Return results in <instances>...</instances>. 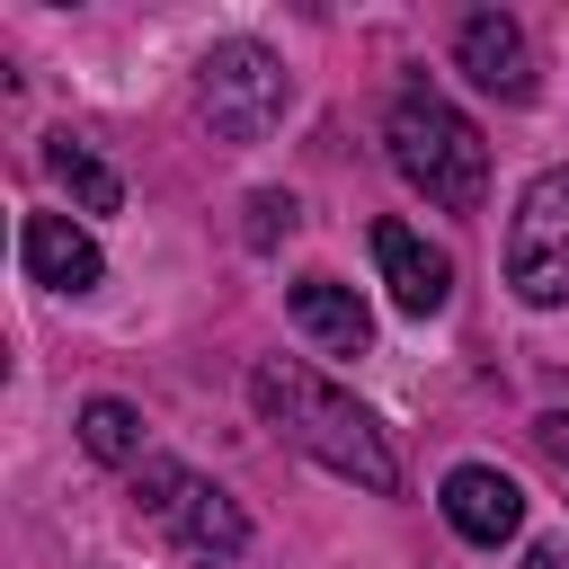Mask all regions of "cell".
<instances>
[{"label": "cell", "instance_id": "cell-9", "mask_svg": "<svg viewBox=\"0 0 569 569\" xmlns=\"http://www.w3.org/2000/svg\"><path fill=\"white\" fill-rule=\"evenodd\" d=\"M18 258H27V276H36V284H53V293H89V284L107 276L98 240H89L71 213H27V231H18Z\"/></svg>", "mask_w": 569, "mask_h": 569}, {"label": "cell", "instance_id": "cell-11", "mask_svg": "<svg viewBox=\"0 0 569 569\" xmlns=\"http://www.w3.org/2000/svg\"><path fill=\"white\" fill-rule=\"evenodd\" d=\"M44 169H53V187H71V204H80V213H116V204H124V178H116L89 142H71V133H53V142H44Z\"/></svg>", "mask_w": 569, "mask_h": 569}, {"label": "cell", "instance_id": "cell-15", "mask_svg": "<svg viewBox=\"0 0 569 569\" xmlns=\"http://www.w3.org/2000/svg\"><path fill=\"white\" fill-rule=\"evenodd\" d=\"M525 569H569V542H533V551H525Z\"/></svg>", "mask_w": 569, "mask_h": 569}, {"label": "cell", "instance_id": "cell-8", "mask_svg": "<svg viewBox=\"0 0 569 569\" xmlns=\"http://www.w3.org/2000/svg\"><path fill=\"white\" fill-rule=\"evenodd\" d=\"M373 258H382V284H391V302H400L409 320L445 311V293H453V258L427 249L409 222H373Z\"/></svg>", "mask_w": 569, "mask_h": 569}, {"label": "cell", "instance_id": "cell-12", "mask_svg": "<svg viewBox=\"0 0 569 569\" xmlns=\"http://www.w3.org/2000/svg\"><path fill=\"white\" fill-rule=\"evenodd\" d=\"M80 445H89L98 462H142V418H133L124 400H89V409H80Z\"/></svg>", "mask_w": 569, "mask_h": 569}, {"label": "cell", "instance_id": "cell-2", "mask_svg": "<svg viewBox=\"0 0 569 569\" xmlns=\"http://www.w3.org/2000/svg\"><path fill=\"white\" fill-rule=\"evenodd\" d=\"M382 142H391V169H400L427 204L480 213V196H489V142H480V124H471L462 107H445L436 89H400Z\"/></svg>", "mask_w": 569, "mask_h": 569}, {"label": "cell", "instance_id": "cell-3", "mask_svg": "<svg viewBox=\"0 0 569 569\" xmlns=\"http://www.w3.org/2000/svg\"><path fill=\"white\" fill-rule=\"evenodd\" d=\"M133 507L196 560V569H222V560H240L249 551V516L231 507V489H213V480H196L187 462H142L133 471Z\"/></svg>", "mask_w": 569, "mask_h": 569}, {"label": "cell", "instance_id": "cell-14", "mask_svg": "<svg viewBox=\"0 0 569 569\" xmlns=\"http://www.w3.org/2000/svg\"><path fill=\"white\" fill-rule=\"evenodd\" d=\"M533 436H542V453H551V462H569V418H560V409H551V418H533Z\"/></svg>", "mask_w": 569, "mask_h": 569}, {"label": "cell", "instance_id": "cell-4", "mask_svg": "<svg viewBox=\"0 0 569 569\" xmlns=\"http://www.w3.org/2000/svg\"><path fill=\"white\" fill-rule=\"evenodd\" d=\"M196 107H204V124H213L222 142H258V133L293 107V80H284V62H276L267 44L231 36V44H213V53L196 62Z\"/></svg>", "mask_w": 569, "mask_h": 569}, {"label": "cell", "instance_id": "cell-13", "mask_svg": "<svg viewBox=\"0 0 569 569\" xmlns=\"http://www.w3.org/2000/svg\"><path fill=\"white\" fill-rule=\"evenodd\" d=\"M276 231H293V196H276V187H267V196H249V240L267 249Z\"/></svg>", "mask_w": 569, "mask_h": 569}, {"label": "cell", "instance_id": "cell-10", "mask_svg": "<svg viewBox=\"0 0 569 569\" xmlns=\"http://www.w3.org/2000/svg\"><path fill=\"white\" fill-rule=\"evenodd\" d=\"M284 311H293V329H302L311 347H329V356H365V347H373V311H365L338 276H302V284L284 293Z\"/></svg>", "mask_w": 569, "mask_h": 569}, {"label": "cell", "instance_id": "cell-1", "mask_svg": "<svg viewBox=\"0 0 569 569\" xmlns=\"http://www.w3.org/2000/svg\"><path fill=\"white\" fill-rule=\"evenodd\" d=\"M249 400H258V418H267L284 445H302L320 471H338V480H356V489H373V498L400 489V453H391V436H382L373 409H356L329 373H311V365H293V356H258Z\"/></svg>", "mask_w": 569, "mask_h": 569}, {"label": "cell", "instance_id": "cell-7", "mask_svg": "<svg viewBox=\"0 0 569 569\" xmlns=\"http://www.w3.org/2000/svg\"><path fill=\"white\" fill-rule=\"evenodd\" d=\"M453 62H462V71H471V89H489V98H533V44H525V27H516V18H498V9L462 18Z\"/></svg>", "mask_w": 569, "mask_h": 569}, {"label": "cell", "instance_id": "cell-5", "mask_svg": "<svg viewBox=\"0 0 569 569\" xmlns=\"http://www.w3.org/2000/svg\"><path fill=\"white\" fill-rule=\"evenodd\" d=\"M507 284H516V302H533V311H560V302H569V169H542V178L516 196Z\"/></svg>", "mask_w": 569, "mask_h": 569}, {"label": "cell", "instance_id": "cell-6", "mask_svg": "<svg viewBox=\"0 0 569 569\" xmlns=\"http://www.w3.org/2000/svg\"><path fill=\"white\" fill-rule=\"evenodd\" d=\"M436 507H445V525H453L462 542H480V551H498V542L525 525V489H516L498 462H453Z\"/></svg>", "mask_w": 569, "mask_h": 569}]
</instances>
